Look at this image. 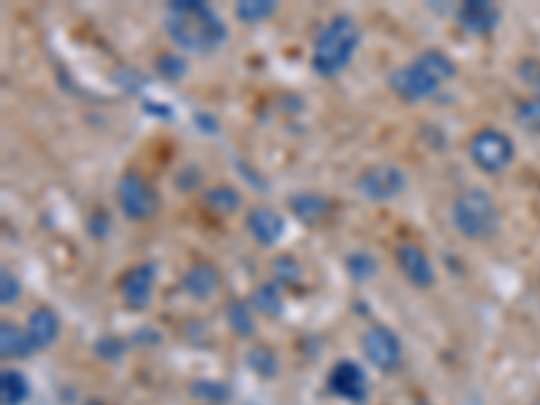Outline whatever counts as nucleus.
I'll use <instances>...</instances> for the list:
<instances>
[{"label":"nucleus","mask_w":540,"mask_h":405,"mask_svg":"<svg viewBox=\"0 0 540 405\" xmlns=\"http://www.w3.org/2000/svg\"><path fill=\"white\" fill-rule=\"evenodd\" d=\"M162 27L173 44L192 54H211L227 44V25L203 0H173Z\"/></svg>","instance_id":"obj_1"},{"label":"nucleus","mask_w":540,"mask_h":405,"mask_svg":"<svg viewBox=\"0 0 540 405\" xmlns=\"http://www.w3.org/2000/svg\"><path fill=\"white\" fill-rule=\"evenodd\" d=\"M454 76H457V65L449 54L427 49V52L416 54L408 65L389 73V90L405 103H422V100H430L441 90V84L451 81Z\"/></svg>","instance_id":"obj_2"},{"label":"nucleus","mask_w":540,"mask_h":405,"mask_svg":"<svg viewBox=\"0 0 540 405\" xmlns=\"http://www.w3.org/2000/svg\"><path fill=\"white\" fill-rule=\"evenodd\" d=\"M362 33L357 19L349 14H338L327 25L322 27V33L316 36L314 52H311V68L316 76L322 79H333L338 73H343L354 60V54L360 49Z\"/></svg>","instance_id":"obj_3"},{"label":"nucleus","mask_w":540,"mask_h":405,"mask_svg":"<svg viewBox=\"0 0 540 405\" xmlns=\"http://www.w3.org/2000/svg\"><path fill=\"white\" fill-rule=\"evenodd\" d=\"M451 222L457 227V233L465 235L468 241H489L500 230L503 214H500L492 192L470 187L459 192L451 203Z\"/></svg>","instance_id":"obj_4"},{"label":"nucleus","mask_w":540,"mask_h":405,"mask_svg":"<svg viewBox=\"0 0 540 405\" xmlns=\"http://www.w3.org/2000/svg\"><path fill=\"white\" fill-rule=\"evenodd\" d=\"M468 152L478 171L500 173L505 171L513 162V157H516V144H513L511 135L503 133V130L484 127V130H478V133L470 138Z\"/></svg>","instance_id":"obj_5"},{"label":"nucleus","mask_w":540,"mask_h":405,"mask_svg":"<svg viewBox=\"0 0 540 405\" xmlns=\"http://www.w3.org/2000/svg\"><path fill=\"white\" fill-rule=\"evenodd\" d=\"M117 203L122 208V214L130 222H146L160 211V198L157 189L141 176V173L127 171L117 184Z\"/></svg>","instance_id":"obj_6"},{"label":"nucleus","mask_w":540,"mask_h":405,"mask_svg":"<svg viewBox=\"0 0 540 405\" xmlns=\"http://www.w3.org/2000/svg\"><path fill=\"white\" fill-rule=\"evenodd\" d=\"M405 173L392 165V162H378V165H370L362 171V176L357 179V189L360 195L370 203H389L403 195L405 189Z\"/></svg>","instance_id":"obj_7"},{"label":"nucleus","mask_w":540,"mask_h":405,"mask_svg":"<svg viewBox=\"0 0 540 405\" xmlns=\"http://www.w3.org/2000/svg\"><path fill=\"white\" fill-rule=\"evenodd\" d=\"M362 354L373 368L381 373H392L403 360V341L387 324H373L368 333L362 335Z\"/></svg>","instance_id":"obj_8"},{"label":"nucleus","mask_w":540,"mask_h":405,"mask_svg":"<svg viewBox=\"0 0 540 405\" xmlns=\"http://www.w3.org/2000/svg\"><path fill=\"white\" fill-rule=\"evenodd\" d=\"M160 268L154 262H138L133 268H127L119 279V295L125 300L130 311H146L154 297Z\"/></svg>","instance_id":"obj_9"},{"label":"nucleus","mask_w":540,"mask_h":405,"mask_svg":"<svg viewBox=\"0 0 540 405\" xmlns=\"http://www.w3.org/2000/svg\"><path fill=\"white\" fill-rule=\"evenodd\" d=\"M327 389L346 403L362 405L368 400V376L354 360H341L327 373Z\"/></svg>","instance_id":"obj_10"},{"label":"nucleus","mask_w":540,"mask_h":405,"mask_svg":"<svg viewBox=\"0 0 540 405\" xmlns=\"http://www.w3.org/2000/svg\"><path fill=\"white\" fill-rule=\"evenodd\" d=\"M397 268L405 276V281L416 289H430L438 279V273H435V265L430 262L427 252H424L422 246H416V243H400L397 246Z\"/></svg>","instance_id":"obj_11"},{"label":"nucleus","mask_w":540,"mask_h":405,"mask_svg":"<svg viewBox=\"0 0 540 405\" xmlns=\"http://www.w3.org/2000/svg\"><path fill=\"white\" fill-rule=\"evenodd\" d=\"M503 19V11L497 9L492 0H465L457 9L459 27L470 36H489L495 33Z\"/></svg>","instance_id":"obj_12"},{"label":"nucleus","mask_w":540,"mask_h":405,"mask_svg":"<svg viewBox=\"0 0 540 405\" xmlns=\"http://www.w3.org/2000/svg\"><path fill=\"white\" fill-rule=\"evenodd\" d=\"M181 289L192 300H211L222 289V270L214 262H195L181 276Z\"/></svg>","instance_id":"obj_13"},{"label":"nucleus","mask_w":540,"mask_h":405,"mask_svg":"<svg viewBox=\"0 0 540 405\" xmlns=\"http://www.w3.org/2000/svg\"><path fill=\"white\" fill-rule=\"evenodd\" d=\"M246 230L260 246H276L281 241V235L287 230L284 219L279 211H273L268 206H254L246 214Z\"/></svg>","instance_id":"obj_14"},{"label":"nucleus","mask_w":540,"mask_h":405,"mask_svg":"<svg viewBox=\"0 0 540 405\" xmlns=\"http://www.w3.org/2000/svg\"><path fill=\"white\" fill-rule=\"evenodd\" d=\"M25 333L30 343H33V349L46 351L60 338V316L54 314L49 306H38L36 311H30V316H27Z\"/></svg>","instance_id":"obj_15"},{"label":"nucleus","mask_w":540,"mask_h":405,"mask_svg":"<svg viewBox=\"0 0 540 405\" xmlns=\"http://www.w3.org/2000/svg\"><path fill=\"white\" fill-rule=\"evenodd\" d=\"M330 200L324 195H316V192H300V195H292L289 200V211L303 222V225H316L322 222L324 216L330 214Z\"/></svg>","instance_id":"obj_16"},{"label":"nucleus","mask_w":540,"mask_h":405,"mask_svg":"<svg viewBox=\"0 0 540 405\" xmlns=\"http://www.w3.org/2000/svg\"><path fill=\"white\" fill-rule=\"evenodd\" d=\"M30 351L36 349L19 324L0 322V357L3 360H25V357H30Z\"/></svg>","instance_id":"obj_17"},{"label":"nucleus","mask_w":540,"mask_h":405,"mask_svg":"<svg viewBox=\"0 0 540 405\" xmlns=\"http://www.w3.org/2000/svg\"><path fill=\"white\" fill-rule=\"evenodd\" d=\"M30 392L33 389L22 370L6 368L0 373V403L3 405H25Z\"/></svg>","instance_id":"obj_18"},{"label":"nucleus","mask_w":540,"mask_h":405,"mask_svg":"<svg viewBox=\"0 0 540 405\" xmlns=\"http://www.w3.org/2000/svg\"><path fill=\"white\" fill-rule=\"evenodd\" d=\"M252 308L257 314L268 316V319H279L284 314V297H281V287L276 281H265L252 292Z\"/></svg>","instance_id":"obj_19"},{"label":"nucleus","mask_w":540,"mask_h":405,"mask_svg":"<svg viewBox=\"0 0 540 405\" xmlns=\"http://www.w3.org/2000/svg\"><path fill=\"white\" fill-rule=\"evenodd\" d=\"M243 198L241 192L235 187H227V184H216V187H208L203 192V206L211 208L214 214L219 216H230L241 208Z\"/></svg>","instance_id":"obj_20"},{"label":"nucleus","mask_w":540,"mask_h":405,"mask_svg":"<svg viewBox=\"0 0 540 405\" xmlns=\"http://www.w3.org/2000/svg\"><path fill=\"white\" fill-rule=\"evenodd\" d=\"M227 324H230V330H233L238 338H252L254 335V308L252 303H246V300H233L230 306H227Z\"/></svg>","instance_id":"obj_21"},{"label":"nucleus","mask_w":540,"mask_h":405,"mask_svg":"<svg viewBox=\"0 0 540 405\" xmlns=\"http://www.w3.org/2000/svg\"><path fill=\"white\" fill-rule=\"evenodd\" d=\"M246 365L260 378H273L279 373V357L268 346H254V349L246 351Z\"/></svg>","instance_id":"obj_22"},{"label":"nucleus","mask_w":540,"mask_h":405,"mask_svg":"<svg viewBox=\"0 0 540 405\" xmlns=\"http://www.w3.org/2000/svg\"><path fill=\"white\" fill-rule=\"evenodd\" d=\"M273 14H276V3H273V0H241V3L235 6V17L246 22V25L270 19Z\"/></svg>","instance_id":"obj_23"},{"label":"nucleus","mask_w":540,"mask_h":405,"mask_svg":"<svg viewBox=\"0 0 540 405\" xmlns=\"http://www.w3.org/2000/svg\"><path fill=\"white\" fill-rule=\"evenodd\" d=\"M346 270H349L351 281L365 284V281H370L378 273V262L368 252H354L346 257Z\"/></svg>","instance_id":"obj_24"},{"label":"nucleus","mask_w":540,"mask_h":405,"mask_svg":"<svg viewBox=\"0 0 540 405\" xmlns=\"http://www.w3.org/2000/svg\"><path fill=\"white\" fill-rule=\"evenodd\" d=\"M192 397H198L206 405H222L230 400V387L219 381H195L192 384Z\"/></svg>","instance_id":"obj_25"},{"label":"nucleus","mask_w":540,"mask_h":405,"mask_svg":"<svg viewBox=\"0 0 540 405\" xmlns=\"http://www.w3.org/2000/svg\"><path fill=\"white\" fill-rule=\"evenodd\" d=\"M516 122L522 130L540 135V98H527L516 106Z\"/></svg>","instance_id":"obj_26"},{"label":"nucleus","mask_w":540,"mask_h":405,"mask_svg":"<svg viewBox=\"0 0 540 405\" xmlns=\"http://www.w3.org/2000/svg\"><path fill=\"white\" fill-rule=\"evenodd\" d=\"M157 71H160L162 79L179 81L187 76V60L181 54H162L157 60Z\"/></svg>","instance_id":"obj_27"},{"label":"nucleus","mask_w":540,"mask_h":405,"mask_svg":"<svg viewBox=\"0 0 540 405\" xmlns=\"http://www.w3.org/2000/svg\"><path fill=\"white\" fill-rule=\"evenodd\" d=\"M19 297H22V284L9 268H3L0 270V303L9 308L17 303Z\"/></svg>","instance_id":"obj_28"},{"label":"nucleus","mask_w":540,"mask_h":405,"mask_svg":"<svg viewBox=\"0 0 540 405\" xmlns=\"http://www.w3.org/2000/svg\"><path fill=\"white\" fill-rule=\"evenodd\" d=\"M273 276H276V284H295L303 276V270L297 265L295 257H279L276 265H273Z\"/></svg>","instance_id":"obj_29"},{"label":"nucleus","mask_w":540,"mask_h":405,"mask_svg":"<svg viewBox=\"0 0 540 405\" xmlns=\"http://www.w3.org/2000/svg\"><path fill=\"white\" fill-rule=\"evenodd\" d=\"M519 79L535 92V98H540V60H524L519 65Z\"/></svg>","instance_id":"obj_30"},{"label":"nucleus","mask_w":540,"mask_h":405,"mask_svg":"<svg viewBox=\"0 0 540 405\" xmlns=\"http://www.w3.org/2000/svg\"><path fill=\"white\" fill-rule=\"evenodd\" d=\"M95 351H98L100 357H106V360H119V357H122V341H117V338H103V341L95 343Z\"/></svg>","instance_id":"obj_31"}]
</instances>
